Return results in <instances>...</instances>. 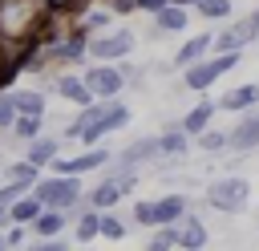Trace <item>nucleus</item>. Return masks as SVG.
Masks as SVG:
<instances>
[{
    "instance_id": "obj_25",
    "label": "nucleus",
    "mask_w": 259,
    "mask_h": 251,
    "mask_svg": "<svg viewBox=\"0 0 259 251\" xmlns=\"http://www.w3.org/2000/svg\"><path fill=\"white\" fill-rule=\"evenodd\" d=\"M194 142H198V150L219 154V150H231V130H214V126H206L202 134H194Z\"/></svg>"
},
{
    "instance_id": "obj_34",
    "label": "nucleus",
    "mask_w": 259,
    "mask_h": 251,
    "mask_svg": "<svg viewBox=\"0 0 259 251\" xmlns=\"http://www.w3.org/2000/svg\"><path fill=\"white\" fill-rule=\"evenodd\" d=\"M117 16H130V12H138V0H105Z\"/></svg>"
},
{
    "instance_id": "obj_26",
    "label": "nucleus",
    "mask_w": 259,
    "mask_h": 251,
    "mask_svg": "<svg viewBox=\"0 0 259 251\" xmlns=\"http://www.w3.org/2000/svg\"><path fill=\"white\" fill-rule=\"evenodd\" d=\"M12 101H16V113H45V93L40 89H12Z\"/></svg>"
},
{
    "instance_id": "obj_29",
    "label": "nucleus",
    "mask_w": 259,
    "mask_h": 251,
    "mask_svg": "<svg viewBox=\"0 0 259 251\" xmlns=\"http://www.w3.org/2000/svg\"><path fill=\"white\" fill-rule=\"evenodd\" d=\"M97 235H101V239H109V243H117V239H125V223H121L117 215L101 211V227H97Z\"/></svg>"
},
{
    "instance_id": "obj_21",
    "label": "nucleus",
    "mask_w": 259,
    "mask_h": 251,
    "mask_svg": "<svg viewBox=\"0 0 259 251\" xmlns=\"http://www.w3.org/2000/svg\"><path fill=\"white\" fill-rule=\"evenodd\" d=\"M45 211V202L36 198V194H20L12 206H8V215H12V223H20V227H32V219Z\"/></svg>"
},
{
    "instance_id": "obj_40",
    "label": "nucleus",
    "mask_w": 259,
    "mask_h": 251,
    "mask_svg": "<svg viewBox=\"0 0 259 251\" xmlns=\"http://www.w3.org/2000/svg\"><path fill=\"white\" fill-rule=\"evenodd\" d=\"M170 4H182V8H186V4H198V0H170Z\"/></svg>"
},
{
    "instance_id": "obj_13",
    "label": "nucleus",
    "mask_w": 259,
    "mask_h": 251,
    "mask_svg": "<svg viewBox=\"0 0 259 251\" xmlns=\"http://www.w3.org/2000/svg\"><path fill=\"white\" fill-rule=\"evenodd\" d=\"M178 239H182V251H198V247H206L210 243V231H206V223L198 219V215H182L178 219Z\"/></svg>"
},
{
    "instance_id": "obj_31",
    "label": "nucleus",
    "mask_w": 259,
    "mask_h": 251,
    "mask_svg": "<svg viewBox=\"0 0 259 251\" xmlns=\"http://www.w3.org/2000/svg\"><path fill=\"white\" fill-rule=\"evenodd\" d=\"M12 121H16V101L12 93H0V130H12Z\"/></svg>"
},
{
    "instance_id": "obj_19",
    "label": "nucleus",
    "mask_w": 259,
    "mask_h": 251,
    "mask_svg": "<svg viewBox=\"0 0 259 251\" xmlns=\"http://www.w3.org/2000/svg\"><path fill=\"white\" fill-rule=\"evenodd\" d=\"M158 142H162V158H182L186 154V130H182V121L178 126H166L162 134H158Z\"/></svg>"
},
{
    "instance_id": "obj_3",
    "label": "nucleus",
    "mask_w": 259,
    "mask_h": 251,
    "mask_svg": "<svg viewBox=\"0 0 259 251\" xmlns=\"http://www.w3.org/2000/svg\"><path fill=\"white\" fill-rule=\"evenodd\" d=\"M190 211V198L186 194H162V198H138L134 202V223L138 227H162V223H178L182 215Z\"/></svg>"
},
{
    "instance_id": "obj_16",
    "label": "nucleus",
    "mask_w": 259,
    "mask_h": 251,
    "mask_svg": "<svg viewBox=\"0 0 259 251\" xmlns=\"http://www.w3.org/2000/svg\"><path fill=\"white\" fill-rule=\"evenodd\" d=\"M186 20H190V16H186L182 4H166L162 12H154V28H158V32H182Z\"/></svg>"
},
{
    "instance_id": "obj_12",
    "label": "nucleus",
    "mask_w": 259,
    "mask_h": 251,
    "mask_svg": "<svg viewBox=\"0 0 259 251\" xmlns=\"http://www.w3.org/2000/svg\"><path fill=\"white\" fill-rule=\"evenodd\" d=\"M255 105H259V85H255V81L235 85V89H227V93L219 97V109H227V113H247V109H255Z\"/></svg>"
},
{
    "instance_id": "obj_7",
    "label": "nucleus",
    "mask_w": 259,
    "mask_h": 251,
    "mask_svg": "<svg viewBox=\"0 0 259 251\" xmlns=\"http://www.w3.org/2000/svg\"><path fill=\"white\" fill-rule=\"evenodd\" d=\"M125 121H130V105H121V101L113 97V101H109V105H105V109H101V113L81 130V138H77V142H81V146H101V138H109L113 130H121Z\"/></svg>"
},
{
    "instance_id": "obj_20",
    "label": "nucleus",
    "mask_w": 259,
    "mask_h": 251,
    "mask_svg": "<svg viewBox=\"0 0 259 251\" xmlns=\"http://www.w3.org/2000/svg\"><path fill=\"white\" fill-rule=\"evenodd\" d=\"M57 154H61V142H57V138H32L28 150H24V158H28L32 166H49Z\"/></svg>"
},
{
    "instance_id": "obj_30",
    "label": "nucleus",
    "mask_w": 259,
    "mask_h": 251,
    "mask_svg": "<svg viewBox=\"0 0 259 251\" xmlns=\"http://www.w3.org/2000/svg\"><path fill=\"white\" fill-rule=\"evenodd\" d=\"M194 8H198V16H206V20H227V16H231V0H198Z\"/></svg>"
},
{
    "instance_id": "obj_33",
    "label": "nucleus",
    "mask_w": 259,
    "mask_h": 251,
    "mask_svg": "<svg viewBox=\"0 0 259 251\" xmlns=\"http://www.w3.org/2000/svg\"><path fill=\"white\" fill-rule=\"evenodd\" d=\"M4 239H8V247H24V231H20V223H8Z\"/></svg>"
},
{
    "instance_id": "obj_39",
    "label": "nucleus",
    "mask_w": 259,
    "mask_h": 251,
    "mask_svg": "<svg viewBox=\"0 0 259 251\" xmlns=\"http://www.w3.org/2000/svg\"><path fill=\"white\" fill-rule=\"evenodd\" d=\"M45 4H49V8H53V12H57V8H65V4H69V0H45Z\"/></svg>"
},
{
    "instance_id": "obj_41",
    "label": "nucleus",
    "mask_w": 259,
    "mask_h": 251,
    "mask_svg": "<svg viewBox=\"0 0 259 251\" xmlns=\"http://www.w3.org/2000/svg\"><path fill=\"white\" fill-rule=\"evenodd\" d=\"M0 251H8V239H4V235H0Z\"/></svg>"
},
{
    "instance_id": "obj_2",
    "label": "nucleus",
    "mask_w": 259,
    "mask_h": 251,
    "mask_svg": "<svg viewBox=\"0 0 259 251\" xmlns=\"http://www.w3.org/2000/svg\"><path fill=\"white\" fill-rule=\"evenodd\" d=\"M206 202L210 211H223V215H243L247 202H251V182L243 174H223L206 186Z\"/></svg>"
},
{
    "instance_id": "obj_23",
    "label": "nucleus",
    "mask_w": 259,
    "mask_h": 251,
    "mask_svg": "<svg viewBox=\"0 0 259 251\" xmlns=\"http://www.w3.org/2000/svg\"><path fill=\"white\" fill-rule=\"evenodd\" d=\"M40 126H45V113H16L12 138L16 142H32V138H40Z\"/></svg>"
},
{
    "instance_id": "obj_37",
    "label": "nucleus",
    "mask_w": 259,
    "mask_h": 251,
    "mask_svg": "<svg viewBox=\"0 0 259 251\" xmlns=\"http://www.w3.org/2000/svg\"><path fill=\"white\" fill-rule=\"evenodd\" d=\"M12 223V215H8V206H0V227H8Z\"/></svg>"
},
{
    "instance_id": "obj_17",
    "label": "nucleus",
    "mask_w": 259,
    "mask_h": 251,
    "mask_svg": "<svg viewBox=\"0 0 259 251\" xmlns=\"http://www.w3.org/2000/svg\"><path fill=\"white\" fill-rule=\"evenodd\" d=\"M210 49H214V36H210V32H202V36H190V40H186V45L178 49V57H174V65H182V69H186L190 61H198V57H206Z\"/></svg>"
},
{
    "instance_id": "obj_14",
    "label": "nucleus",
    "mask_w": 259,
    "mask_h": 251,
    "mask_svg": "<svg viewBox=\"0 0 259 251\" xmlns=\"http://www.w3.org/2000/svg\"><path fill=\"white\" fill-rule=\"evenodd\" d=\"M57 93H61V97H69L73 105H89V101L97 97V93L85 85V77H81V73H61V77H57Z\"/></svg>"
},
{
    "instance_id": "obj_1",
    "label": "nucleus",
    "mask_w": 259,
    "mask_h": 251,
    "mask_svg": "<svg viewBox=\"0 0 259 251\" xmlns=\"http://www.w3.org/2000/svg\"><path fill=\"white\" fill-rule=\"evenodd\" d=\"M49 4L45 0H0V40L8 49V57H24V49L40 45V28L49 20Z\"/></svg>"
},
{
    "instance_id": "obj_5",
    "label": "nucleus",
    "mask_w": 259,
    "mask_h": 251,
    "mask_svg": "<svg viewBox=\"0 0 259 251\" xmlns=\"http://www.w3.org/2000/svg\"><path fill=\"white\" fill-rule=\"evenodd\" d=\"M239 57L243 53H206V57H198V61H190L186 65V73H182V85L190 89V93H202V89H210L227 69H235L239 65Z\"/></svg>"
},
{
    "instance_id": "obj_10",
    "label": "nucleus",
    "mask_w": 259,
    "mask_h": 251,
    "mask_svg": "<svg viewBox=\"0 0 259 251\" xmlns=\"http://www.w3.org/2000/svg\"><path fill=\"white\" fill-rule=\"evenodd\" d=\"M251 40H255V28H251V16H243V20H231V24L214 36V49H210V53H243Z\"/></svg>"
},
{
    "instance_id": "obj_6",
    "label": "nucleus",
    "mask_w": 259,
    "mask_h": 251,
    "mask_svg": "<svg viewBox=\"0 0 259 251\" xmlns=\"http://www.w3.org/2000/svg\"><path fill=\"white\" fill-rule=\"evenodd\" d=\"M134 32L130 28H101L97 36H89V57L93 61H125L130 53H134Z\"/></svg>"
},
{
    "instance_id": "obj_11",
    "label": "nucleus",
    "mask_w": 259,
    "mask_h": 251,
    "mask_svg": "<svg viewBox=\"0 0 259 251\" xmlns=\"http://www.w3.org/2000/svg\"><path fill=\"white\" fill-rule=\"evenodd\" d=\"M231 150H235V154L259 150V109H247V113L231 126Z\"/></svg>"
},
{
    "instance_id": "obj_9",
    "label": "nucleus",
    "mask_w": 259,
    "mask_h": 251,
    "mask_svg": "<svg viewBox=\"0 0 259 251\" xmlns=\"http://www.w3.org/2000/svg\"><path fill=\"white\" fill-rule=\"evenodd\" d=\"M154 158H162V142H158V134H150V138H134L125 150H117L109 162L113 166H121V170H142L146 162H154Z\"/></svg>"
},
{
    "instance_id": "obj_32",
    "label": "nucleus",
    "mask_w": 259,
    "mask_h": 251,
    "mask_svg": "<svg viewBox=\"0 0 259 251\" xmlns=\"http://www.w3.org/2000/svg\"><path fill=\"white\" fill-rule=\"evenodd\" d=\"M24 190H28V186H20V182H12V178H8V182L0 186V206H12V202L24 194Z\"/></svg>"
},
{
    "instance_id": "obj_24",
    "label": "nucleus",
    "mask_w": 259,
    "mask_h": 251,
    "mask_svg": "<svg viewBox=\"0 0 259 251\" xmlns=\"http://www.w3.org/2000/svg\"><path fill=\"white\" fill-rule=\"evenodd\" d=\"M150 251H182L178 223H162V227H154V235H150Z\"/></svg>"
},
{
    "instance_id": "obj_28",
    "label": "nucleus",
    "mask_w": 259,
    "mask_h": 251,
    "mask_svg": "<svg viewBox=\"0 0 259 251\" xmlns=\"http://www.w3.org/2000/svg\"><path fill=\"white\" fill-rule=\"evenodd\" d=\"M109 20H113V8L105 4L101 12H85L77 28H81V32H101V28H109Z\"/></svg>"
},
{
    "instance_id": "obj_18",
    "label": "nucleus",
    "mask_w": 259,
    "mask_h": 251,
    "mask_svg": "<svg viewBox=\"0 0 259 251\" xmlns=\"http://www.w3.org/2000/svg\"><path fill=\"white\" fill-rule=\"evenodd\" d=\"M214 109H219V101H198V105L182 117V130H186V134H202V130L214 121Z\"/></svg>"
},
{
    "instance_id": "obj_15",
    "label": "nucleus",
    "mask_w": 259,
    "mask_h": 251,
    "mask_svg": "<svg viewBox=\"0 0 259 251\" xmlns=\"http://www.w3.org/2000/svg\"><path fill=\"white\" fill-rule=\"evenodd\" d=\"M97 227H101V211H97V206H85V211H81V219H77V227H73V243H77V247H85V243L101 239V235H97Z\"/></svg>"
},
{
    "instance_id": "obj_27",
    "label": "nucleus",
    "mask_w": 259,
    "mask_h": 251,
    "mask_svg": "<svg viewBox=\"0 0 259 251\" xmlns=\"http://www.w3.org/2000/svg\"><path fill=\"white\" fill-rule=\"evenodd\" d=\"M4 178H12V182H20V186H36V178H40V166H32L28 158H20V162H12V166H4Z\"/></svg>"
},
{
    "instance_id": "obj_38",
    "label": "nucleus",
    "mask_w": 259,
    "mask_h": 251,
    "mask_svg": "<svg viewBox=\"0 0 259 251\" xmlns=\"http://www.w3.org/2000/svg\"><path fill=\"white\" fill-rule=\"evenodd\" d=\"M251 28H255V40H259V8L251 12Z\"/></svg>"
},
{
    "instance_id": "obj_36",
    "label": "nucleus",
    "mask_w": 259,
    "mask_h": 251,
    "mask_svg": "<svg viewBox=\"0 0 259 251\" xmlns=\"http://www.w3.org/2000/svg\"><path fill=\"white\" fill-rule=\"evenodd\" d=\"M8 77H12V57H8V49L0 40V81H8Z\"/></svg>"
},
{
    "instance_id": "obj_4",
    "label": "nucleus",
    "mask_w": 259,
    "mask_h": 251,
    "mask_svg": "<svg viewBox=\"0 0 259 251\" xmlns=\"http://www.w3.org/2000/svg\"><path fill=\"white\" fill-rule=\"evenodd\" d=\"M32 194L45 202V206H61V211H73V206H81V174H53L49 170V178H36V186H32Z\"/></svg>"
},
{
    "instance_id": "obj_8",
    "label": "nucleus",
    "mask_w": 259,
    "mask_h": 251,
    "mask_svg": "<svg viewBox=\"0 0 259 251\" xmlns=\"http://www.w3.org/2000/svg\"><path fill=\"white\" fill-rule=\"evenodd\" d=\"M81 77H85V85H89L97 97H117V93L125 89V69H121V61H97V65H89Z\"/></svg>"
},
{
    "instance_id": "obj_22",
    "label": "nucleus",
    "mask_w": 259,
    "mask_h": 251,
    "mask_svg": "<svg viewBox=\"0 0 259 251\" xmlns=\"http://www.w3.org/2000/svg\"><path fill=\"white\" fill-rule=\"evenodd\" d=\"M65 219H69V211L45 206V211L32 219V231H36V235H61V231H65Z\"/></svg>"
},
{
    "instance_id": "obj_35",
    "label": "nucleus",
    "mask_w": 259,
    "mask_h": 251,
    "mask_svg": "<svg viewBox=\"0 0 259 251\" xmlns=\"http://www.w3.org/2000/svg\"><path fill=\"white\" fill-rule=\"evenodd\" d=\"M170 0H138V12H146V16H154V12H162Z\"/></svg>"
}]
</instances>
